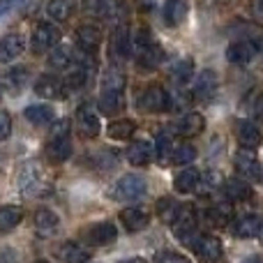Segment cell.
Returning <instances> with one entry per match:
<instances>
[{"label":"cell","instance_id":"9","mask_svg":"<svg viewBox=\"0 0 263 263\" xmlns=\"http://www.w3.org/2000/svg\"><path fill=\"white\" fill-rule=\"evenodd\" d=\"M139 106L148 114H162V111L171 109V100H168V92L162 86H150L141 92Z\"/></svg>","mask_w":263,"mask_h":263},{"label":"cell","instance_id":"31","mask_svg":"<svg viewBox=\"0 0 263 263\" xmlns=\"http://www.w3.org/2000/svg\"><path fill=\"white\" fill-rule=\"evenodd\" d=\"M125 90V74L116 67H109L102 77V92H123Z\"/></svg>","mask_w":263,"mask_h":263},{"label":"cell","instance_id":"42","mask_svg":"<svg viewBox=\"0 0 263 263\" xmlns=\"http://www.w3.org/2000/svg\"><path fill=\"white\" fill-rule=\"evenodd\" d=\"M30 0H0V18H5L7 14L16 12V9H21L23 5H28Z\"/></svg>","mask_w":263,"mask_h":263},{"label":"cell","instance_id":"1","mask_svg":"<svg viewBox=\"0 0 263 263\" xmlns=\"http://www.w3.org/2000/svg\"><path fill=\"white\" fill-rule=\"evenodd\" d=\"M134 58H136V65H139L141 69H145V72H150V69L159 67L164 60V49L157 44V42L150 37V32L145 30V28H141L139 35H136V42H134Z\"/></svg>","mask_w":263,"mask_h":263},{"label":"cell","instance_id":"2","mask_svg":"<svg viewBox=\"0 0 263 263\" xmlns=\"http://www.w3.org/2000/svg\"><path fill=\"white\" fill-rule=\"evenodd\" d=\"M196 224H199V217H196L194 203H180V208H178L176 217H173V222H171L173 236L180 238L187 245H192L196 238Z\"/></svg>","mask_w":263,"mask_h":263},{"label":"cell","instance_id":"15","mask_svg":"<svg viewBox=\"0 0 263 263\" xmlns=\"http://www.w3.org/2000/svg\"><path fill=\"white\" fill-rule=\"evenodd\" d=\"M236 139H238V143H240L242 148L254 150V148H259L261 145L263 134H261V129L256 127L254 123H250V120H238L236 123Z\"/></svg>","mask_w":263,"mask_h":263},{"label":"cell","instance_id":"46","mask_svg":"<svg viewBox=\"0 0 263 263\" xmlns=\"http://www.w3.org/2000/svg\"><path fill=\"white\" fill-rule=\"evenodd\" d=\"M256 118H259L261 123H263V95L259 97V100H256Z\"/></svg>","mask_w":263,"mask_h":263},{"label":"cell","instance_id":"14","mask_svg":"<svg viewBox=\"0 0 263 263\" xmlns=\"http://www.w3.org/2000/svg\"><path fill=\"white\" fill-rule=\"evenodd\" d=\"M132 53V40H129V28L125 23H118L111 32V55L116 60H127Z\"/></svg>","mask_w":263,"mask_h":263},{"label":"cell","instance_id":"11","mask_svg":"<svg viewBox=\"0 0 263 263\" xmlns=\"http://www.w3.org/2000/svg\"><path fill=\"white\" fill-rule=\"evenodd\" d=\"M215 92H217V74L213 69H203L196 77L194 86H192V97L196 102H201V104H208L215 97Z\"/></svg>","mask_w":263,"mask_h":263},{"label":"cell","instance_id":"16","mask_svg":"<svg viewBox=\"0 0 263 263\" xmlns=\"http://www.w3.org/2000/svg\"><path fill=\"white\" fill-rule=\"evenodd\" d=\"M26 51V40L16 32H9L0 40V63H12Z\"/></svg>","mask_w":263,"mask_h":263},{"label":"cell","instance_id":"39","mask_svg":"<svg viewBox=\"0 0 263 263\" xmlns=\"http://www.w3.org/2000/svg\"><path fill=\"white\" fill-rule=\"evenodd\" d=\"M194 157H196V150H194V145H190V143H180V145H173V150H171V159H173V164H190V162H194Z\"/></svg>","mask_w":263,"mask_h":263},{"label":"cell","instance_id":"50","mask_svg":"<svg viewBox=\"0 0 263 263\" xmlns=\"http://www.w3.org/2000/svg\"><path fill=\"white\" fill-rule=\"evenodd\" d=\"M35 263H49V261H35Z\"/></svg>","mask_w":263,"mask_h":263},{"label":"cell","instance_id":"21","mask_svg":"<svg viewBox=\"0 0 263 263\" xmlns=\"http://www.w3.org/2000/svg\"><path fill=\"white\" fill-rule=\"evenodd\" d=\"M58 227H60V219H58V215H55L53 210H49V208L37 210V215H35V229H37V233H40L42 238L55 236Z\"/></svg>","mask_w":263,"mask_h":263},{"label":"cell","instance_id":"38","mask_svg":"<svg viewBox=\"0 0 263 263\" xmlns=\"http://www.w3.org/2000/svg\"><path fill=\"white\" fill-rule=\"evenodd\" d=\"M5 81H7V90L16 95V92H21L23 86L28 83V72L23 67H14V69H9V72H7Z\"/></svg>","mask_w":263,"mask_h":263},{"label":"cell","instance_id":"32","mask_svg":"<svg viewBox=\"0 0 263 263\" xmlns=\"http://www.w3.org/2000/svg\"><path fill=\"white\" fill-rule=\"evenodd\" d=\"M21 219H23V210L18 205H3L0 208V233L12 231Z\"/></svg>","mask_w":263,"mask_h":263},{"label":"cell","instance_id":"5","mask_svg":"<svg viewBox=\"0 0 263 263\" xmlns=\"http://www.w3.org/2000/svg\"><path fill=\"white\" fill-rule=\"evenodd\" d=\"M233 166H236V173L242 178V180H247V182H261L263 180L261 162L247 148H242L240 153H236V157H233Z\"/></svg>","mask_w":263,"mask_h":263},{"label":"cell","instance_id":"23","mask_svg":"<svg viewBox=\"0 0 263 263\" xmlns=\"http://www.w3.org/2000/svg\"><path fill=\"white\" fill-rule=\"evenodd\" d=\"M187 9H190L187 0H166L164 3V21H166V26L171 28L180 26L187 16Z\"/></svg>","mask_w":263,"mask_h":263},{"label":"cell","instance_id":"13","mask_svg":"<svg viewBox=\"0 0 263 263\" xmlns=\"http://www.w3.org/2000/svg\"><path fill=\"white\" fill-rule=\"evenodd\" d=\"M102 125H100V118H97V114L90 109V106H79L77 111V132L79 136H83V139H95L97 134H100Z\"/></svg>","mask_w":263,"mask_h":263},{"label":"cell","instance_id":"4","mask_svg":"<svg viewBox=\"0 0 263 263\" xmlns=\"http://www.w3.org/2000/svg\"><path fill=\"white\" fill-rule=\"evenodd\" d=\"M259 51H261V44L254 37H242V40H236L229 44L227 60L231 65H247L259 55Z\"/></svg>","mask_w":263,"mask_h":263},{"label":"cell","instance_id":"26","mask_svg":"<svg viewBox=\"0 0 263 263\" xmlns=\"http://www.w3.org/2000/svg\"><path fill=\"white\" fill-rule=\"evenodd\" d=\"M224 192H227V199L231 201H250L252 199V187L247 180L242 178H231V180L224 182Z\"/></svg>","mask_w":263,"mask_h":263},{"label":"cell","instance_id":"20","mask_svg":"<svg viewBox=\"0 0 263 263\" xmlns=\"http://www.w3.org/2000/svg\"><path fill=\"white\" fill-rule=\"evenodd\" d=\"M150 222V215L143 208H125L120 210V224L127 229L129 233H136L141 229H145Z\"/></svg>","mask_w":263,"mask_h":263},{"label":"cell","instance_id":"8","mask_svg":"<svg viewBox=\"0 0 263 263\" xmlns=\"http://www.w3.org/2000/svg\"><path fill=\"white\" fill-rule=\"evenodd\" d=\"M44 178H42V171L35 162H28L21 166L18 171V187H21L23 196H42L44 192Z\"/></svg>","mask_w":263,"mask_h":263},{"label":"cell","instance_id":"25","mask_svg":"<svg viewBox=\"0 0 263 263\" xmlns=\"http://www.w3.org/2000/svg\"><path fill=\"white\" fill-rule=\"evenodd\" d=\"M23 116H26V120L32 125H51L55 120V111H53V106H49V104H32L23 111Z\"/></svg>","mask_w":263,"mask_h":263},{"label":"cell","instance_id":"47","mask_svg":"<svg viewBox=\"0 0 263 263\" xmlns=\"http://www.w3.org/2000/svg\"><path fill=\"white\" fill-rule=\"evenodd\" d=\"M240 263H263L261 256H256V254H252V256H247V259H242Z\"/></svg>","mask_w":263,"mask_h":263},{"label":"cell","instance_id":"45","mask_svg":"<svg viewBox=\"0 0 263 263\" xmlns=\"http://www.w3.org/2000/svg\"><path fill=\"white\" fill-rule=\"evenodd\" d=\"M252 12L263 16V0H252Z\"/></svg>","mask_w":263,"mask_h":263},{"label":"cell","instance_id":"3","mask_svg":"<svg viewBox=\"0 0 263 263\" xmlns=\"http://www.w3.org/2000/svg\"><path fill=\"white\" fill-rule=\"evenodd\" d=\"M145 192H148V185H145L143 178L129 173V176H123L118 182H116L111 194H114V199H118V201H139L141 196H145Z\"/></svg>","mask_w":263,"mask_h":263},{"label":"cell","instance_id":"10","mask_svg":"<svg viewBox=\"0 0 263 263\" xmlns=\"http://www.w3.org/2000/svg\"><path fill=\"white\" fill-rule=\"evenodd\" d=\"M190 247L203 263H217L222 259V240L217 236H196Z\"/></svg>","mask_w":263,"mask_h":263},{"label":"cell","instance_id":"33","mask_svg":"<svg viewBox=\"0 0 263 263\" xmlns=\"http://www.w3.org/2000/svg\"><path fill=\"white\" fill-rule=\"evenodd\" d=\"M136 132V123L129 118H120V120H114V123L109 125V136L116 141H127L134 136Z\"/></svg>","mask_w":263,"mask_h":263},{"label":"cell","instance_id":"37","mask_svg":"<svg viewBox=\"0 0 263 263\" xmlns=\"http://www.w3.org/2000/svg\"><path fill=\"white\" fill-rule=\"evenodd\" d=\"M192 72H194V63H192V58L180 60V63L173 67V72H171L173 83H176V86H185V83H190Z\"/></svg>","mask_w":263,"mask_h":263},{"label":"cell","instance_id":"27","mask_svg":"<svg viewBox=\"0 0 263 263\" xmlns=\"http://www.w3.org/2000/svg\"><path fill=\"white\" fill-rule=\"evenodd\" d=\"M127 159L134 166H145L153 159V145L148 141H136V143H132L127 148Z\"/></svg>","mask_w":263,"mask_h":263},{"label":"cell","instance_id":"34","mask_svg":"<svg viewBox=\"0 0 263 263\" xmlns=\"http://www.w3.org/2000/svg\"><path fill=\"white\" fill-rule=\"evenodd\" d=\"M233 210H231V201H219V203H215L213 208L208 210V219L213 224H217V227H224V224H229V219H231Z\"/></svg>","mask_w":263,"mask_h":263},{"label":"cell","instance_id":"19","mask_svg":"<svg viewBox=\"0 0 263 263\" xmlns=\"http://www.w3.org/2000/svg\"><path fill=\"white\" fill-rule=\"evenodd\" d=\"M35 95L42 100H55L63 95V81L53 74H42L35 83Z\"/></svg>","mask_w":263,"mask_h":263},{"label":"cell","instance_id":"36","mask_svg":"<svg viewBox=\"0 0 263 263\" xmlns=\"http://www.w3.org/2000/svg\"><path fill=\"white\" fill-rule=\"evenodd\" d=\"M74 12V0H51L49 3V16L55 21H67Z\"/></svg>","mask_w":263,"mask_h":263},{"label":"cell","instance_id":"17","mask_svg":"<svg viewBox=\"0 0 263 263\" xmlns=\"http://www.w3.org/2000/svg\"><path fill=\"white\" fill-rule=\"evenodd\" d=\"M72 139L69 134H60V136H51L49 145H46V157L51 162H67L72 157Z\"/></svg>","mask_w":263,"mask_h":263},{"label":"cell","instance_id":"49","mask_svg":"<svg viewBox=\"0 0 263 263\" xmlns=\"http://www.w3.org/2000/svg\"><path fill=\"white\" fill-rule=\"evenodd\" d=\"M256 236H259L261 242H263V219H261V224H259V233H256Z\"/></svg>","mask_w":263,"mask_h":263},{"label":"cell","instance_id":"12","mask_svg":"<svg viewBox=\"0 0 263 263\" xmlns=\"http://www.w3.org/2000/svg\"><path fill=\"white\" fill-rule=\"evenodd\" d=\"M83 238H86L88 245L102 247V245H109V242H114L116 238H118V231H116V227L111 222H97V224H92V227L86 229Z\"/></svg>","mask_w":263,"mask_h":263},{"label":"cell","instance_id":"22","mask_svg":"<svg viewBox=\"0 0 263 263\" xmlns=\"http://www.w3.org/2000/svg\"><path fill=\"white\" fill-rule=\"evenodd\" d=\"M77 42L86 53H95L97 46L102 44V30L97 26H79L77 28Z\"/></svg>","mask_w":263,"mask_h":263},{"label":"cell","instance_id":"43","mask_svg":"<svg viewBox=\"0 0 263 263\" xmlns=\"http://www.w3.org/2000/svg\"><path fill=\"white\" fill-rule=\"evenodd\" d=\"M155 263H190V259L178 254V252H162L155 256Z\"/></svg>","mask_w":263,"mask_h":263},{"label":"cell","instance_id":"28","mask_svg":"<svg viewBox=\"0 0 263 263\" xmlns=\"http://www.w3.org/2000/svg\"><path fill=\"white\" fill-rule=\"evenodd\" d=\"M199 182H201V173L196 171V168H182L176 176V180H173V187H176V192H180V194H190V192L196 190Z\"/></svg>","mask_w":263,"mask_h":263},{"label":"cell","instance_id":"48","mask_svg":"<svg viewBox=\"0 0 263 263\" xmlns=\"http://www.w3.org/2000/svg\"><path fill=\"white\" fill-rule=\"evenodd\" d=\"M120 263H148V261L141 259V256H134V259H125V261H120Z\"/></svg>","mask_w":263,"mask_h":263},{"label":"cell","instance_id":"29","mask_svg":"<svg viewBox=\"0 0 263 263\" xmlns=\"http://www.w3.org/2000/svg\"><path fill=\"white\" fill-rule=\"evenodd\" d=\"M60 259L65 263H86L90 259V252L86 250V247H81L79 242H65V245H60Z\"/></svg>","mask_w":263,"mask_h":263},{"label":"cell","instance_id":"30","mask_svg":"<svg viewBox=\"0 0 263 263\" xmlns=\"http://www.w3.org/2000/svg\"><path fill=\"white\" fill-rule=\"evenodd\" d=\"M125 109L123 92H100V111L106 116H116Z\"/></svg>","mask_w":263,"mask_h":263},{"label":"cell","instance_id":"35","mask_svg":"<svg viewBox=\"0 0 263 263\" xmlns=\"http://www.w3.org/2000/svg\"><path fill=\"white\" fill-rule=\"evenodd\" d=\"M74 58H77V53L72 46H53L51 49V65L53 67H69V65H74Z\"/></svg>","mask_w":263,"mask_h":263},{"label":"cell","instance_id":"24","mask_svg":"<svg viewBox=\"0 0 263 263\" xmlns=\"http://www.w3.org/2000/svg\"><path fill=\"white\" fill-rule=\"evenodd\" d=\"M259 224H261V219L256 217V215H250V213L240 215V217L231 224V233L236 238H254L256 233H259Z\"/></svg>","mask_w":263,"mask_h":263},{"label":"cell","instance_id":"6","mask_svg":"<svg viewBox=\"0 0 263 263\" xmlns=\"http://www.w3.org/2000/svg\"><path fill=\"white\" fill-rule=\"evenodd\" d=\"M83 9L95 18H120L127 14V3L125 0H86Z\"/></svg>","mask_w":263,"mask_h":263},{"label":"cell","instance_id":"51","mask_svg":"<svg viewBox=\"0 0 263 263\" xmlns=\"http://www.w3.org/2000/svg\"><path fill=\"white\" fill-rule=\"evenodd\" d=\"M0 95H3V90H0Z\"/></svg>","mask_w":263,"mask_h":263},{"label":"cell","instance_id":"44","mask_svg":"<svg viewBox=\"0 0 263 263\" xmlns=\"http://www.w3.org/2000/svg\"><path fill=\"white\" fill-rule=\"evenodd\" d=\"M9 134H12V118H9V114L0 111V141L9 139Z\"/></svg>","mask_w":263,"mask_h":263},{"label":"cell","instance_id":"41","mask_svg":"<svg viewBox=\"0 0 263 263\" xmlns=\"http://www.w3.org/2000/svg\"><path fill=\"white\" fill-rule=\"evenodd\" d=\"M178 208H180V203H176V199H162V201L157 203V213H159V217H162L164 222H168V224L173 222V217H176Z\"/></svg>","mask_w":263,"mask_h":263},{"label":"cell","instance_id":"18","mask_svg":"<svg viewBox=\"0 0 263 263\" xmlns=\"http://www.w3.org/2000/svg\"><path fill=\"white\" fill-rule=\"evenodd\" d=\"M203 127H205V120L201 114H185L182 118H178L176 123H173V132L180 136H187V139L201 134Z\"/></svg>","mask_w":263,"mask_h":263},{"label":"cell","instance_id":"7","mask_svg":"<svg viewBox=\"0 0 263 263\" xmlns=\"http://www.w3.org/2000/svg\"><path fill=\"white\" fill-rule=\"evenodd\" d=\"M32 51L35 53H46V51H51L53 46L60 44V30L53 26V23H46V21H40L35 26V30H32Z\"/></svg>","mask_w":263,"mask_h":263},{"label":"cell","instance_id":"40","mask_svg":"<svg viewBox=\"0 0 263 263\" xmlns=\"http://www.w3.org/2000/svg\"><path fill=\"white\" fill-rule=\"evenodd\" d=\"M173 145H171V139H168L166 134H159L157 141H155V148H153V159H157V162H164V159L171 155Z\"/></svg>","mask_w":263,"mask_h":263}]
</instances>
